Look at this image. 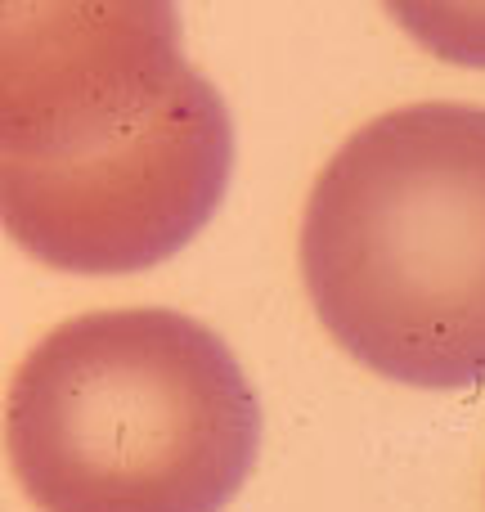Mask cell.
Here are the masks:
<instances>
[{
    "instance_id": "obj_1",
    "label": "cell",
    "mask_w": 485,
    "mask_h": 512,
    "mask_svg": "<svg viewBox=\"0 0 485 512\" xmlns=\"http://www.w3.org/2000/svg\"><path fill=\"white\" fill-rule=\"evenodd\" d=\"M230 171V113L180 54L171 5L0 14V216L27 256L68 274L162 265Z\"/></svg>"
},
{
    "instance_id": "obj_2",
    "label": "cell",
    "mask_w": 485,
    "mask_h": 512,
    "mask_svg": "<svg viewBox=\"0 0 485 512\" xmlns=\"http://www.w3.org/2000/svg\"><path fill=\"white\" fill-rule=\"evenodd\" d=\"M315 315L405 387L485 382V108L427 99L364 122L301 216Z\"/></svg>"
},
{
    "instance_id": "obj_3",
    "label": "cell",
    "mask_w": 485,
    "mask_h": 512,
    "mask_svg": "<svg viewBox=\"0 0 485 512\" xmlns=\"http://www.w3.org/2000/svg\"><path fill=\"white\" fill-rule=\"evenodd\" d=\"M256 445L247 373L180 310L68 319L9 387V463L41 512H221Z\"/></svg>"
}]
</instances>
